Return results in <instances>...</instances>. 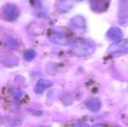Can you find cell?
Segmentation results:
<instances>
[{"label": "cell", "instance_id": "1", "mask_svg": "<svg viewBox=\"0 0 128 127\" xmlns=\"http://www.w3.org/2000/svg\"><path fill=\"white\" fill-rule=\"evenodd\" d=\"M95 44L87 40H79L74 43L72 47V52L77 57H88L95 51Z\"/></svg>", "mask_w": 128, "mask_h": 127}, {"label": "cell", "instance_id": "2", "mask_svg": "<svg viewBox=\"0 0 128 127\" xmlns=\"http://www.w3.org/2000/svg\"><path fill=\"white\" fill-rule=\"evenodd\" d=\"M0 15L4 20L12 22L18 18L19 15V10L15 5L6 4L2 7L1 10H0Z\"/></svg>", "mask_w": 128, "mask_h": 127}, {"label": "cell", "instance_id": "3", "mask_svg": "<svg viewBox=\"0 0 128 127\" xmlns=\"http://www.w3.org/2000/svg\"><path fill=\"white\" fill-rule=\"evenodd\" d=\"M128 51V40L118 41L112 44L107 50V53L114 54V53H122Z\"/></svg>", "mask_w": 128, "mask_h": 127}, {"label": "cell", "instance_id": "4", "mask_svg": "<svg viewBox=\"0 0 128 127\" xmlns=\"http://www.w3.org/2000/svg\"><path fill=\"white\" fill-rule=\"evenodd\" d=\"M49 39L52 44H58V45H67L70 43V40L66 35L59 32H53L49 36Z\"/></svg>", "mask_w": 128, "mask_h": 127}, {"label": "cell", "instance_id": "5", "mask_svg": "<svg viewBox=\"0 0 128 127\" xmlns=\"http://www.w3.org/2000/svg\"><path fill=\"white\" fill-rule=\"evenodd\" d=\"M52 86V83L49 80L46 79H39L38 83L36 84V86L34 88V92L37 94H41L46 90Z\"/></svg>", "mask_w": 128, "mask_h": 127}, {"label": "cell", "instance_id": "6", "mask_svg": "<svg viewBox=\"0 0 128 127\" xmlns=\"http://www.w3.org/2000/svg\"><path fill=\"white\" fill-rule=\"evenodd\" d=\"M106 36H107L108 38L111 39L112 41L118 42V41H120V39L122 38L123 33H122L121 30H120V28L112 27L108 30L107 33H106Z\"/></svg>", "mask_w": 128, "mask_h": 127}, {"label": "cell", "instance_id": "7", "mask_svg": "<svg viewBox=\"0 0 128 127\" xmlns=\"http://www.w3.org/2000/svg\"><path fill=\"white\" fill-rule=\"evenodd\" d=\"M86 105L90 111L96 112L101 107V102H100V100L98 98H90L86 102Z\"/></svg>", "mask_w": 128, "mask_h": 127}, {"label": "cell", "instance_id": "8", "mask_svg": "<svg viewBox=\"0 0 128 127\" xmlns=\"http://www.w3.org/2000/svg\"><path fill=\"white\" fill-rule=\"evenodd\" d=\"M92 9L98 12L104 11L107 9L106 0H93L92 2Z\"/></svg>", "mask_w": 128, "mask_h": 127}, {"label": "cell", "instance_id": "9", "mask_svg": "<svg viewBox=\"0 0 128 127\" xmlns=\"http://www.w3.org/2000/svg\"><path fill=\"white\" fill-rule=\"evenodd\" d=\"M71 23L74 27L84 29L86 27V19L82 16H75L71 20Z\"/></svg>", "mask_w": 128, "mask_h": 127}, {"label": "cell", "instance_id": "10", "mask_svg": "<svg viewBox=\"0 0 128 127\" xmlns=\"http://www.w3.org/2000/svg\"><path fill=\"white\" fill-rule=\"evenodd\" d=\"M24 57L26 61H32L33 58H35L36 51H34V50H28V51H26V52H24Z\"/></svg>", "mask_w": 128, "mask_h": 127}, {"label": "cell", "instance_id": "11", "mask_svg": "<svg viewBox=\"0 0 128 127\" xmlns=\"http://www.w3.org/2000/svg\"><path fill=\"white\" fill-rule=\"evenodd\" d=\"M73 127H90V126L86 124H84V123H78V124L75 125Z\"/></svg>", "mask_w": 128, "mask_h": 127}, {"label": "cell", "instance_id": "12", "mask_svg": "<svg viewBox=\"0 0 128 127\" xmlns=\"http://www.w3.org/2000/svg\"><path fill=\"white\" fill-rule=\"evenodd\" d=\"M92 127H106V126H103V125H100V124H97V125H95V126H93Z\"/></svg>", "mask_w": 128, "mask_h": 127}, {"label": "cell", "instance_id": "13", "mask_svg": "<svg viewBox=\"0 0 128 127\" xmlns=\"http://www.w3.org/2000/svg\"><path fill=\"white\" fill-rule=\"evenodd\" d=\"M76 1H84V0H76Z\"/></svg>", "mask_w": 128, "mask_h": 127}]
</instances>
